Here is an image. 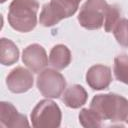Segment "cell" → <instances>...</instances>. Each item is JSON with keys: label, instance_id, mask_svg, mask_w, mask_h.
<instances>
[{"label": "cell", "instance_id": "ba28073f", "mask_svg": "<svg viewBox=\"0 0 128 128\" xmlns=\"http://www.w3.org/2000/svg\"><path fill=\"white\" fill-rule=\"evenodd\" d=\"M23 63L34 73H39L48 64V57L45 49L39 44L28 45L22 53Z\"/></svg>", "mask_w": 128, "mask_h": 128}, {"label": "cell", "instance_id": "e0dca14e", "mask_svg": "<svg viewBox=\"0 0 128 128\" xmlns=\"http://www.w3.org/2000/svg\"><path fill=\"white\" fill-rule=\"evenodd\" d=\"M121 11L117 5H109L105 21H104V29L106 32H112L115 25L121 19Z\"/></svg>", "mask_w": 128, "mask_h": 128}, {"label": "cell", "instance_id": "9c48e42d", "mask_svg": "<svg viewBox=\"0 0 128 128\" xmlns=\"http://www.w3.org/2000/svg\"><path fill=\"white\" fill-rule=\"evenodd\" d=\"M0 125L1 127L16 128L28 127L29 123L26 115L20 114L12 103L2 101L0 103Z\"/></svg>", "mask_w": 128, "mask_h": 128}, {"label": "cell", "instance_id": "4fadbf2b", "mask_svg": "<svg viewBox=\"0 0 128 128\" xmlns=\"http://www.w3.org/2000/svg\"><path fill=\"white\" fill-rule=\"evenodd\" d=\"M19 49L16 44L6 38L0 39V62L2 65L10 66L18 61Z\"/></svg>", "mask_w": 128, "mask_h": 128}, {"label": "cell", "instance_id": "7a4b0ae2", "mask_svg": "<svg viewBox=\"0 0 128 128\" xmlns=\"http://www.w3.org/2000/svg\"><path fill=\"white\" fill-rule=\"evenodd\" d=\"M38 9L37 0H13L8 10L10 26L19 32H30L37 25Z\"/></svg>", "mask_w": 128, "mask_h": 128}, {"label": "cell", "instance_id": "ac0fdd59", "mask_svg": "<svg viewBox=\"0 0 128 128\" xmlns=\"http://www.w3.org/2000/svg\"><path fill=\"white\" fill-rule=\"evenodd\" d=\"M5 1H6V0H0V2H1V3H4Z\"/></svg>", "mask_w": 128, "mask_h": 128}, {"label": "cell", "instance_id": "5bb4252c", "mask_svg": "<svg viewBox=\"0 0 128 128\" xmlns=\"http://www.w3.org/2000/svg\"><path fill=\"white\" fill-rule=\"evenodd\" d=\"M79 122L85 128H98L104 125L100 116L91 108H83L79 113Z\"/></svg>", "mask_w": 128, "mask_h": 128}, {"label": "cell", "instance_id": "8fae6325", "mask_svg": "<svg viewBox=\"0 0 128 128\" xmlns=\"http://www.w3.org/2000/svg\"><path fill=\"white\" fill-rule=\"evenodd\" d=\"M87 98H88V94L85 88L81 85L74 84L69 86L65 90L62 101L67 107L72 109H77L86 103Z\"/></svg>", "mask_w": 128, "mask_h": 128}, {"label": "cell", "instance_id": "9a60e30c", "mask_svg": "<svg viewBox=\"0 0 128 128\" xmlns=\"http://www.w3.org/2000/svg\"><path fill=\"white\" fill-rule=\"evenodd\" d=\"M115 78L125 84H128V55L120 54L114 59L113 67Z\"/></svg>", "mask_w": 128, "mask_h": 128}, {"label": "cell", "instance_id": "6da1fadb", "mask_svg": "<svg viewBox=\"0 0 128 128\" xmlns=\"http://www.w3.org/2000/svg\"><path fill=\"white\" fill-rule=\"evenodd\" d=\"M90 108L93 109L104 121H110L111 124L123 126L128 116V100L115 93L95 95L91 101Z\"/></svg>", "mask_w": 128, "mask_h": 128}, {"label": "cell", "instance_id": "52a82bcc", "mask_svg": "<svg viewBox=\"0 0 128 128\" xmlns=\"http://www.w3.org/2000/svg\"><path fill=\"white\" fill-rule=\"evenodd\" d=\"M34 78L32 73L21 66H18L10 71L6 77V85L13 93H24L32 88Z\"/></svg>", "mask_w": 128, "mask_h": 128}, {"label": "cell", "instance_id": "277c9868", "mask_svg": "<svg viewBox=\"0 0 128 128\" xmlns=\"http://www.w3.org/2000/svg\"><path fill=\"white\" fill-rule=\"evenodd\" d=\"M61 120L62 113L59 106L50 99L39 101L31 112V122L35 128H58Z\"/></svg>", "mask_w": 128, "mask_h": 128}, {"label": "cell", "instance_id": "7c38bea8", "mask_svg": "<svg viewBox=\"0 0 128 128\" xmlns=\"http://www.w3.org/2000/svg\"><path fill=\"white\" fill-rule=\"evenodd\" d=\"M71 52L69 48L64 44H57L50 51L49 63L53 68L57 70L66 68L71 63Z\"/></svg>", "mask_w": 128, "mask_h": 128}, {"label": "cell", "instance_id": "2e32d148", "mask_svg": "<svg viewBox=\"0 0 128 128\" xmlns=\"http://www.w3.org/2000/svg\"><path fill=\"white\" fill-rule=\"evenodd\" d=\"M112 32L118 44L123 47H128V19L121 18Z\"/></svg>", "mask_w": 128, "mask_h": 128}, {"label": "cell", "instance_id": "30bf717a", "mask_svg": "<svg viewBox=\"0 0 128 128\" xmlns=\"http://www.w3.org/2000/svg\"><path fill=\"white\" fill-rule=\"evenodd\" d=\"M86 82L93 90L107 89L112 82L111 69L102 64L90 67L86 73Z\"/></svg>", "mask_w": 128, "mask_h": 128}, {"label": "cell", "instance_id": "d6986e66", "mask_svg": "<svg viewBox=\"0 0 128 128\" xmlns=\"http://www.w3.org/2000/svg\"><path fill=\"white\" fill-rule=\"evenodd\" d=\"M125 122H126V123L128 124V116H127V118H126V121H125Z\"/></svg>", "mask_w": 128, "mask_h": 128}, {"label": "cell", "instance_id": "5b68a950", "mask_svg": "<svg viewBox=\"0 0 128 128\" xmlns=\"http://www.w3.org/2000/svg\"><path fill=\"white\" fill-rule=\"evenodd\" d=\"M108 7L106 0H87L78 14L80 25L89 30L100 29L104 25Z\"/></svg>", "mask_w": 128, "mask_h": 128}, {"label": "cell", "instance_id": "3957f363", "mask_svg": "<svg viewBox=\"0 0 128 128\" xmlns=\"http://www.w3.org/2000/svg\"><path fill=\"white\" fill-rule=\"evenodd\" d=\"M82 0H50L43 5L39 16V22L44 27L58 24L62 19L74 15Z\"/></svg>", "mask_w": 128, "mask_h": 128}, {"label": "cell", "instance_id": "8992f818", "mask_svg": "<svg viewBox=\"0 0 128 128\" xmlns=\"http://www.w3.org/2000/svg\"><path fill=\"white\" fill-rule=\"evenodd\" d=\"M37 88L46 98H59L66 88L64 76L55 69L47 68L37 76Z\"/></svg>", "mask_w": 128, "mask_h": 128}]
</instances>
